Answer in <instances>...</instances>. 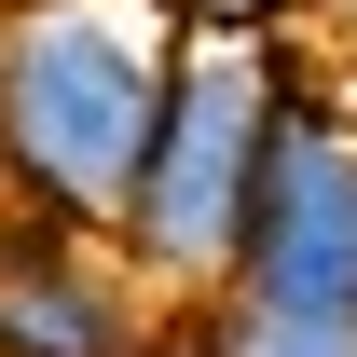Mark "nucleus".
I'll return each mask as SVG.
<instances>
[{
  "instance_id": "obj_1",
  "label": "nucleus",
  "mask_w": 357,
  "mask_h": 357,
  "mask_svg": "<svg viewBox=\"0 0 357 357\" xmlns=\"http://www.w3.org/2000/svg\"><path fill=\"white\" fill-rule=\"evenodd\" d=\"M178 69V14L151 0L137 28L124 0H28L0 14V178L42 220H124L151 110Z\"/></svg>"
},
{
  "instance_id": "obj_2",
  "label": "nucleus",
  "mask_w": 357,
  "mask_h": 357,
  "mask_svg": "<svg viewBox=\"0 0 357 357\" xmlns=\"http://www.w3.org/2000/svg\"><path fill=\"white\" fill-rule=\"evenodd\" d=\"M275 83H289L275 28H178V69H165V110H151V151H137V192H124V220H110L151 289H220L234 275Z\"/></svg>"
},
{
  "instance_id": "obj_3",
  "label": "nucleus",
  "mask_w": 357,
  "mask_h": 357,
  "mask_svg": "<svg viewBox=\"0 0 357 357\" xmlns=\"http://www.w3.org/2000/svg\"><path fill=\"white\" fill-rule=\"evenodd\" d=\"M220 289H261V303H357V124L344 96L275 83V124H261V178H248V234H234V275Z\"/></svg>"
},
{
  "instance_id": "obj_4",
  "label": "nucleus",
  "mask_w": 357,
  "mask_h": 357,
  "mask_svg": "<svg viewBox=\"0 0 357 357\" xmlns=\"http://www.w3.org/2000/svg\"><path fill=\"white\" fill-rule=\"evenodd\" d=\"M151 303H137V248L110 261L96 220H28L0 234V357H137Z\"/></svg>"
},
{
  "instance_id": "obj_5",
  "label": "nucleus",
  "mask_w": 357,
  "mask_h": 357,
  "mask_svg": "<svg viewBox=\"0 0 357 357\" xmlns=\"http://www.w3.org/2000/svg\"><path fill=\"white\" fill-rule=\"evenodd\" d=\"M192 330H206V357H357V303H261V289H206Z\"/></svg>"
},
{
  "instance_id": "obj_6",
  "label": "nucleus",
  "mask_w": 357,
  "mask_h": 357,
  "mask_svg": "<svg viewBox=\"0 0 357 357\" xmlns=\"http://www.w3.org/2000/svg\"><path fill=\"white\" fill-rule=\"evenodd\" d=\"M178 28H289V14H303V0H165Z\"/></svg>"
},
{
  "instance_id": "obj_7",
  "label": "nucleus",
  "mask_w": 357,
  "mask_h": 357,
  "mask_svg": "<svg viewBox=\"0 0 357 357\" xmlns=\"http://www.w3.org/2000/svg\"><path fill=\"white\" fill-rule=\"evenodd\" d=\"M330 14H344V28H357V0H330Z\"/></svg>"
}]
</instances>
